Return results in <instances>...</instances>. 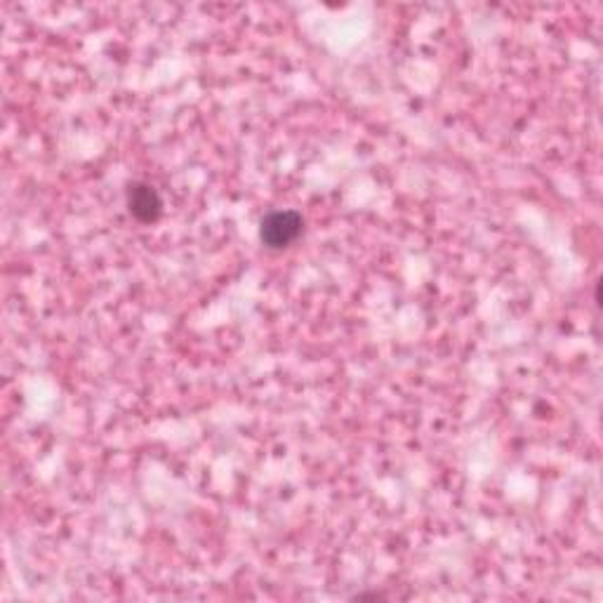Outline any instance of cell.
<instances>
[{"mask_svg": "<svg viewBox=\"0 0 603 603\" xmlns=\"http://www.w3.org/2000/svg\"><path fill=\"white\" fill-rule=\"evenodd\" d=\"M128 208L132 212V217L144 224L156 222L163 212V201L158 196V191L151 187V184H132L128 189Z\"/></svg>", "mask_w": 603, "mask_h": 603, "instance_id": "7a4b0ae2", "label": "cell"}, {"mask_svg": "<svg viewBox=\"0 0 603 603\" xmlns=\"http://www.w3.org/2000/svg\"><path fill=\"white\" fill-rule=\"evenodd\" d=\"M304 220L295 210H274L260 224V238L269 250H283L300 238Z\"/></svg>", "mask_w": 603, "mask_h": 603, "instance_id": "6da1fadb", "label": "cell"}]
</instances>
